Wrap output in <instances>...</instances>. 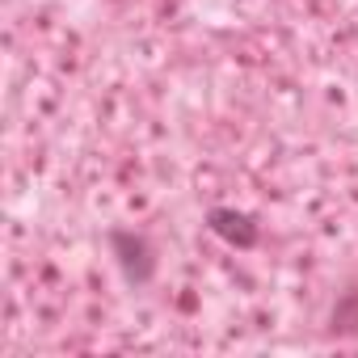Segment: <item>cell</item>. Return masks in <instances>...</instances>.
Instances as JSON below:
<instances>
[{
    "instance_id": "cell-1",
    "label": "cell",
    "mask_w": 358,
    "mask_h": 358,
    "mask_svg": "<svg viewBox=\"0 0 358 358\" xmlns=\"http://www.w3.org/2000/svg\"><path fill=\"white\" fill-rule=\"evenodd\" d=\"M106 245L122 270V278L131 287H148L156 278V245L143 236V232H131V228H110L106 232Z\"/></svg>"
},
{
    "instance_id": "cell-3",
    "label": "cell",
    "mask_w": 358,
    "mask_h": 358,
    "mask_svg": "<svg viewBox=\"0 0 358 358\" xmlns=\"http://www.w3.org/2000/svg\"><path fill=\"white\" fill-rule=\"evenodd\" d=\"M329 329L333 333H358V291H345L329 316Z\"/></svg>"
},
{
    "instance_id": "cell-2",
    "label": "cell",
    "mask_w": 358,
    "mask_h": 358,
    "mask_svg": "<svg viewBox=\"0 0 358 358\" xmlns=\"http://www.w3.org/2000/svg\"><path fill=\"white\" fill-rule=\"evenodd\" d=\"M207 228H211L220 241L236 245V249H253V245L262 241L257 220L245 215V211H232V207H211V211H207Z\"/></svg>"
}]
</instances>
